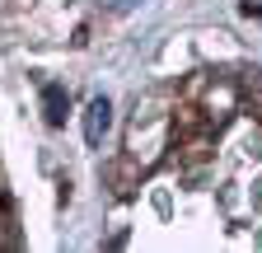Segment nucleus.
<instances>
[{"mask_svg": "<svg viewBox=\"0 0 262 253\" xmlns=\"http://www.w3.org/2000/svg\"><path fill=\"white\" fill-rule=\"evenodd\" d=\"M108 132H113V99H108V94H94L89 108H84V141L89 145H103Z\"/></svg>", "mask_w": 262, "mask_h": 253, "instance_id": "1", "label": "nucleus"}, {"mask_svg": "<svg viewBox=\"0 0 262 253\" xmlns=\"http://www.w3.org/2000/svg\"><path fill=\"white\" fill-rule=\"evenodd\" d=\"M42 103H47V122L61 126V122H66V89H61V85H47V89H42Z\"/></svg>", "mask_w": 262, "mask_h": 253, "instance_id": "2", "label": "nucleus"}]
</instances>
